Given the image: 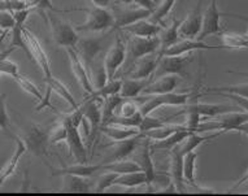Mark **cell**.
I'll use <instances>...</instances> for the list:
<instances>
[{
  "label": "cell",
  "instance_id": "cell-18",
  "mask_svg": "<svg viewBox=\"0 0 248 196\" xmlns=\"http://www.w3.org/2000/svg\"><path fill=\"white\" fill-rule=\"evenodd\" d=\"M179 85V77L175 74H167L160 75L155 81H151L148 86L144 89L143 94L144 96H152V95L169 94L177 89Z\"/></svg>",
  "mask_w": 248,
  "mask_h": 196
},
{
  "label": "cell",
  "instance_id": "cell-2",
  "mask_svg": "<svg viewBox=\"0 0 248 196\" xmlns=\"http://www.w3.org/2000/svg\"><path fill=\"white\" fill-rule=\"evenodd\" d=\"M195 95L194 92H169V94H160V95H152V98L146 99L142 102L140 99L137 98L138 102H142L139 106V110L142 116H148L156 109H159L161 106H186L188 100L194 98Z\"/></svg>",
  "mask_w": 248,
  "mask_h": 196
},
{
  "label": "cell",
  "instance_id": "cell-10",
  "mask_svg": "<svg viewBox=\"0 0 248 196\" xmlns=\"http://www.w3.org/2000/svg\"><path fill=\"white\" fill-rule=\"evenodd\" d=\"M125 60H126V42L117 33L114 38L113 45L110 47L103 60L109 79H113L116 77L118 69L124 65Z\"/></svg>",
  "mask_w": 248,
  "mask_h": 196
},
{
  "label": "cell",
  "instance_id": "cell-29",
  "mask_svg": "<svg viewBox=\"0 0 248 196\" xmlns=\"http://www.w3.org/2000/svg\"><path fill=\"white\" fill-rule=\"evenodd\" d=\"M222 134H225L224 131H213L211 135H200V133H191L182 143L178 144L179 150L182 151L183 155H186L188 152L195 151L196 148L199 147L200 144H203L204 142H209L212 139L217 138Z\"/></svg>",
  "mask_w": 248,
  "mask_h": 196
},
{
  "label": "cell",
  "instance_id": "cell-21",
  "mask_svg": "<svg viewBox=\"0 0 248 196\" xmlns=\"http://www.w3.org/2000/svg\"><path fill=\"white\" fill-rule=\"evenodd\" d=\"M160 53H152L148 56L137 60L133 66V69L129 72V78H137V79H142V78H151L154 75L155 70L159 65L160 61Z\"/></svg>",
  "mask_w": 248,
  "mask_h": 196
},
{
  "label": "cell",
  "instance_id": "cell-36",
  "mask_svg": "<svg viewBox=\"0 0 248 196\" xmlns=\"http://www.w3.org/2000/svg\"><path fill=\"white\" fill-rule=\"evenodd\" d=\"M124 102V98L121 95H110L108 98L103 99V121L102 125H107L114 115H116V109H117L120 104Z\"/></svg>",
  "mask_w": 248,
  "mask_h": 196
},
{
  "label": "cell",
  "instance_id": "cell-19",
  "mask_svg": "<svg viewBox=\"0 0 248 196\" xmlns=\"http://www.w3.org/2000/svg\"><path fill=\"white\" fill-rule=\"evenodd\" d=\"M183 157L185 155L175 146L170 150V182L174 186L175 191L185 192V178H183Z\"/></svg>",
  "mask_w": 248,
  "mask_h": 196
},
{
  "label": "cell",
  "instance_id": "cell-38",
  "mask_svg": "<svg viewBox=\"0 0 248 196\" xmlns=\"http://www.w3.org/2000/svg\"><path fill=\"white\" fill-rule=\"evenodd\" d=\"M217 92H225V94H235L243 98H248V82L243 85H232V86H218V87H205L203 94H217Z\"/></svg>",
  "mask_w": 248,
  "mask_h": 196
},
{
  "label": "cell",
  "instance_id": "cell-13",
  "mask_svg": "<svg viewBox=\"0 0 248 196\" xmlns=\"http://www.w3.org/2000/svg\"><path fill=\"white\" fill-rule=\"evenodd\" d=\"M202 4H203V0H199L195 8L192 9V12L185 20L181 21L178 34L182 39H198L199 37L202 26H203L204 16L203 11H202Z\"/></svg>",
  "mask_w": 248,
  "mask_h": 196
},
{
  "label": "cell",
  "instance_id": "cell-40",
  "mask_svg": "<svg viewBox=\"0 0 248 196\" xmlns=\"http://www.w3.org/2000/svg\"><path fill=\"white\" fill-rule=\"evenodd\" d=\"M222 45L225 48H248V39L246 35L234 33H222Z\"/></svg>",
  "mask_w": 248,
  "mask_h": 196
},
{
  "label": "cell",
  "instance_id": "cell-20",
  "mask_svg": "<svg viewBox=\"0 0 248 196\" xmlns=\"http://www.w3.org/2000/svg\"><path fill=\"white\" fill-rule=\"evenodd\" d=\"M143 134H139L133 138L125 139V140H117L113 144H108L110 148L109 159L107 160L106 163L109 161H116V160H125L130 157L134 153L135 148L138 147L139 142L142 139Z\"/></svg>",
  "mask_w": 248,
  "mask_h": 196
},
{
  "label": "cell",
  "instance_id": "cell-53",
  "mask_svg": "<svg viewBox=\"0 0 248 196\" xmlns=\"http://www.w3.org/2000/svg\"><path fill=\"white\" fill-rule=\"evenodd\" d=\"M4 37H5V34H3V35H0V45H1V42L4 41Z\"/></svg>",
  "mask_w": 248,
  "mask_h": 196
},
{
  "label": "cell",
  "instance_id": "cell-47",
  "mask_svg": "<svg viewBox=\"0 0 248 196\" xmlns=\"http://www.w3.org/2000/svg\"><path fill=\"white\" fill-rule=\"evenodd\" d=\"M5 98H7L5 94L0 95V129L5 133H9V117L7 113Z\"/></svg>",
  "mask_w": 248,
  "mask_h": 196
},
{
  "label": "cell",
  "instance_id": "cell-37",
  "mask_svg": "<svg viewBox=\"0 0 248 196\" xmlns=\"http://www.w3.org/2000/svg\"><path fill=\"white\" fill-rule=\"evenodd\" d=\"M121 86H122V81L121 79H109V81L107 82L106 85L98 90H94L90 95L86 96V99L89 98H102V99H106L110 95H117L120 94V91H121Z\"/></svg>",
  "mask_w": 248,
  "mask_h": 196
},
{
  "label": "cell",
  "instance_id": "cell-9",
  "mask_svg": "<svg viewBox=\"0 0 248 196\" xmlns=\"http://www.w3.org/2000/svg\"><path fill=\"white\" fill-rule=\"evenodd\" d=\"M240 110V108L236 104H203V103H194V104H190L185 106V109L179 110L175 115H173L171 117H169V121L171 119H175L178 116L183 115V113H188V112H195L198 115H200L202 117H212V119H216L218 116L226 115V113H232V112H238Z\"/></svg>",
  "mask_w": 248,
  "mask_h": 196
},
{
  "label": "cell",
  "instance_id": "cell-1",
  "mask_svg": "<svg viewBox=\"0 0 248 196\" xmlns=\"http://www.w3.org/2000/svg\"><path fill=\"white\" fill-rule=\"evenodd\" d=\"M49 136H51V133L48 131V129L38 125V123H30L28 129L24 131L22 138L21 136L20 138L24 140L28 151L43 160L48 165L47 157L49 155L48 146L51 144Z\"/></svg>",
  "mask_w": 248,
  "mask_h": 196
},
{
  "label": "cell",
  "instance_id": "cell-34",
  "mask_svg": "<svg viewBox=\"0 0 248 196\" xmlns=\"http://www.w3.org/2000/svg\"><path fill=\"white\" fill-rule=\"evenodd\" d=\"M62 177V187H64V191L66 192H90L91 188H90V182L89 178H85V177L79 176H73V174H65Z\"/></svg>",
  "mask_w": 248,
  "mask_h": 196
},
{
  "label": "cell",
  "instance_id": "cell-23",
  "mask_svg": "<svg viewBox=\"0 0 248 196\" xmlns=\"http://www.w3.org/2000/svg\"><path fill=\"white\" fill-rule=\"evenodd\" d=\"M198 160V153L195 151L188 152L183 157V178L185 183L190 184L191 187L196 188L199 192H205V194H217V191L211 190V188H202L199 184H196L195 177V165Z\"/></svg>",
  "mask_w": 248,
  "mask_h": 196
},
{
  "label": "cell",
  "instance_id": "cell-48",
  "mask_svg": "<svg viewBox=\"0 0 248 196\" xmlns=\"http://www.w3.org/2000/svg\"><path fill=\"white\" fill-rule=\"evenodd\" d=\"M15 16L12 12H7V11H0V28L7 31V30H12L15 28Z\"/></svg>",
  "mask_w": 248,
  "mask_h": 196
},
{
  "label": "cell",
  "instance_id": "cell-7",
  "mask_svg": "<svg viewBox=\"0 0 248 196\" xmlns=\"http://www.w3.org/2000/svg\"><path fill=\"white\" fill-rule=\"evenodd\" d=\"M61 120L66 123V127H68V135H66L65 142L69 148L70 156H73L78 164H89V153H87L85 143L79 134V127L72 122L69 115H65Z\"/></svg>",
  "mask_w": 248,
  "mask_h": 196
},
{
  "label": "cell",
  "instance_id": "cell-8",
  "mask_svg": "<svg viewBox=\"0 0 248 196\" xmlns=\"http://www.w3.org/2000/svg\"><path fill=\"white\" fill-rule=\"evenodd\" d=\"M135 156L134 161L138 163V165L142 169V172L147 177V188L148 192H152V184L156 181V170H155V164L151 155V143L150 139L143 135L140 142H139L138 147L135 148Z\"/></svg>",
  "mask_w": 248,
  "mask_h": 196
},
{
  "label": "cell",
  "instance_id": "cell-25",
  "mask_svg": "<svg viewBox=\"0 0 248 196\" xmlns=\"http://www.w3.org/2000/svg\"><path fill=\"white\" fill-rule=\"evenodd\" d=\"M151 82V78H142V79H137V78H129L122 81L121 95L124 99H137L143 94V91L148 86Z\"/></svg>",
  "mask_w": 248,
  "mask_h": 196
},
{
  "label": "cell",
  "instance_id": "cell-14",
  "mask_svg": "<svg viewBox=\"0 0 248 196\" xmlns=\"http://www.w3.org/2000/svg\"><path fill=\"white\" fill-rule=\"evenodd\" d=\"M190 61H191V53L179 55V56H161L159 65L154 74H156V77L167 75V74H175L178 77L179 75L185 77L186 68Z\"/></svg>",
  "mask_w": 248,
  "mask_h": 196
},
{
  "label": "cell",
  "instance_id": "cell-4",
  "mask_svg": "<svg viewBox=\"0 0 248 196\" xmlns=\"http://www.w3.org/2000/svg\"><path fill=\"white\" fill-rule=\"evenodd\" d=\"M22 35H24L25 45H26V49H28V56L30 60H33L34 62H37L38 66L41 68L42 73H43V77H45V81L49 79L52 77L51 74V62H49L48 55L46 53L45 48L42 47L41 42L38 41V38L34 35L28 28L22 29Z\"/></svg>",
  "mask_w": 248,
  "mask_h": 196
},
{
  "label": "cell",
  "instance_id": "cell-33",
  "mask_svg": "<svg viewBox=\"0 0 248 196\" xmlns=\"http://www.w3.org/2000/svg\"><path fill=\"white\" fill-rule=\"evenodd\" d=\"M114 186H120V187L126 188H134L140 187V186H147V177L146 174L139 170V172H131L125 173V174H120L117 180L114 181Z\"/></svg>",
  "mask_w": 248,
  "mask_h": 196
},
{
  "label": "cell",
  "instance_id": "cell-55",
  "mask_svg": "<svg viewBox=\"0 0 248 196\" xmlns=\"http://www.w3.org/2000/svg\"><path fill=\"white\" fill-rule=\"evenodd\" d=\"M244 35H246V38H247V39H248V31H247V34H244Z\"/></svg>",
  "mask_w": 248,
  "mask_h": 196
},
{
  "label": "cell",
  "instance_id": "cell-46",
  "mask_svg": "<svg viewBox=\"0 0 248 196\" xmlns=\"http://www.w3.org/2000/svg\"><path fill=\"white\" fill-rule=\"evenodd\" d=\"M66 135H68V127H66V123L61 120L56 129L51 133L49 142H51V144L59 143V142H65Z\"/></svg>",
  "mask_w": 248,
  "mask_h": 196
},
{
  "label": "cell",
  "instance_id": "cell-31",
  "mask_svg": "<svg viewBox=\"0 0 248 196\" xmlns=\"http://www.w3.org/2000/svg\"><path fill=\"white\" fill-rule=\"evenodd\" d=\"M179 25H181V21L173 20L171 25L161 30V33L159 34L160 45H160V55L179 41V38H181L178 34Z\"/></svg>",
  "mask_w": 248,
  "mask_h": 196
},
{
  "label": "cell",
  "instance_id": "cell-3",
  "mask_svg": "<svg viewBox=\"0 0 248 196\" xmlns=\"http://www.w3.org/2000/svg\"><path fill=\"white\" fill-rule=\"evenodd\" d=\"M86 21L78 25L77 30L79 31H90V33H103L114 28V15L107 8L102 7H91L86 8Z\"/></svg>",
  "mask_w": 248,
  "mask_h": 196
},
{
  "label": "cell",
  "instance_id": "cell-39",
  "mask_svg": "<svg viewBox=\"0 0 248 196\" xmlns=\"http://www.w3.org/2000/svg\"><path fill=\"white\" fill-rule=\"evenodd\" d=\"M143 121V116L139 110L138 113H135L134 116L130 117H125V116L114 115L112 119L108 121L107 125H118V126H125V127H139ZM103 126V125H102Z\"/></svg>",
  "mask_w": 248,
  "mask_h": 196
},
{
  "label": "cell",
  "instance_id": "cell-5",
  "mask_svg": "<svg viewBox=\"0 0 248 196\" xmlns=\"http://www.w3.org/2000/svg\"><path fill=\"white\" fill-rule=\"evenodd\" d=\"M47 20H49L53 41L56 42V45L59 47L77 48L78 42H79V35L77 33V29L73 28V25L65 20H60V18H57V17L52 16V15H49Z\"/></svg>",
  "mask_w": 248,
  "mask_h": 196
},
{
  "label": "cell",
  "instance_id": "cell-12",
  "mask_svg": "<svg viewBox=\"0 0 248 196\" xmlns=\"http://www.w3.org/2000/svg\"><path fill=\"white\" fill-rule=\"evenodd\" d=\"M83 117L90 126V142H93L95 135L100 131L103 121V99L102 98H89L86 99V104L82 106Z\"/></svg>",
  "mask_w": 248,
  "mask_h": 196
},
{
  "label": "cell",
  "instance_id": "cell-28",
  "mask_svg": "<svg viewBox=\"0 0 248 196\" xmlns=\"http://www.w3.org/2000/svg\"><path fill=\"white\" fill-rule=\"evenodd\" d=\"M100 133L110 138L112 140H114V142L125 140V139L133 138V136L142 134L139 127H125L118 126V125H103V126H100Z\"/></svg>",
  "mask_w": 248,
  "mask_h": 196
},
{
  "label": "cell",
  "instance_id": "cell-26",
  "mask_svg": "<svg viewBox=\"0 0 248 196\" xmlns=\"http://www.w3.org/2000/svg\"><path fill=\"white\" fill-rule=\"evenodd\" d=\"M102 169V164L98 165H89V164H78V165H72V166L61 167V169H56L52 170V176L61 177L65 174H73V176L85 177V178H90V177L95 176L96 173L100 172Z\"/></svg>",
  "mask_w": 248,
  "mask_h": 196
},
{
  "label": "cell",
  "instance_id": "cell-52",
  "mask_svg": "<svg viewBox=\"0 0 248 196\" xmlns=\"http://www.w3.org/2000/svg\"><path fill=\"white\" fill-rule=\"evenodd\" d=\"M232 73L238 74V75H240V77H244L248 79V72H232Z\"/></svg>",
  "mask_w": 248,
  "mask_h": 196
},
{
  "label": "cell",
  "instance_id": "cell-43",
  "mask_svg": "<svg viewBox=\"0 0 248 196\" xmlns=\"http://www.w3.org/2000/svg\"><path fill=\"white\" fill-rule=\"evenodd\" d=\"M15 81H16L17 83H18V85H20V86L26 91V92L33 95L34 98H37L39 102H41L42 99H43V96H45V95L41 92V90H39V89H38V87L35 86L33 82L30 81L28 77H25L24 74H21V73L18 74V75L15 78Z\"/></svg>",
  "mask_w": 248,
  "mask_h": 196
},
{
  "label": "cell",
  "instance_id": "cell-11",
  "mask_svg": "<svg viewBox=\"0 0 248 196\" xmlns=\"http://www.w3.org/2000/svg\"><path fill=\"white\" fill-rule=\"evenodd\" d=\"M66 55L69 58L70 68H72L74 77L79 83V86L82 87V90L86 92V95H90L95 90V87L94 83H93V79L90 77L89 69H87V66L82 60L81 55L77 51V48H72V47L66 48Z\"/></svg>",
  "mask_w": 248,
  "mask_h": 196
},
{
  "label": "cell",
  "instance_id": "cell-35",
  "mask_svg": "<svg viewBox=\"0 0 248 196\" xmlns=\"http://www.w3.org/2000/svg\"><path fill=\"white\" fill-rule=\"evenodd\" d=\"M191 133H195V131L187 130V129H183V130L175 131L171 135H169L168 138L161 139V140H155L154 147L156 150H171L175 146H178L185 140V139L187 138L188 135L191 134Z\"/></svg>",
  "mask_w": 248,
  "mask_h": 196
},
{
  "label": "cell",
  "instance_id": "cell-41",
  "mask_svg": "<svg viewBox=\"0 0 248 196\" xmlns=\"http://www.w3.org/2000/svg\"><path fill=\"white\" fill-rule=\"evenodd\" d=\"M120 174L114 172H110V170H103V173L99 176V180L96 182V186H95V192L98 194H102V192H106L108 188L113 187L114 181L117 180V177Z\"/></svg>",
  "mask_w": 248,
  "mask_h": 196
},
{
  "label": "cell",
  "instance_id": "cell-51",
  "mask_svg": "<svg viewBox=\"0 0 248 196\" xmlns=\"http://www.w3.org/2000/svg\"><path fill=\"white\" fill-rule=\"evenodd\" d=\"M247 182H248V170L244 173L243 177H240L239 180H238V182H236V183L232 186V190H235V188H238L239 186H242V184L247 183Z\"/></svg>",
  "mask_w": 248,
  "mask_h": 196
},
{
  "label": "cell",
  "instance_id": "cell-17",
  "mask_svg": "<svg viewBox=\"0 0 248 196\" xmlns=\"http://www.w3.org/2000/svg\"><path fill=\"white\" fill-rule=\"evenodd\" d=\"M160 38L157 37H133L130 43V52H131V61L135 62L139 59L160 52Z\"/></svg>",
  "mask_w": 248,
  "mask_h": 196
},
{
  "label": "cell",
  "instance_id": "cell-54",
  "mask_svg": "<svg viewBox=\"0 0 248 196\" xmlns=\"http://www.w3.org/2000/svg\"><path fill=\"white\" fill-rule=\"evenodd\" d=\"M5 33H7V31H4V30L0 28V35H3V34H5Z\"/></svg>",
  "mask_w": 248,
  "mask_h": 196
},
{
  "label": "cell",
  "instance_id": "cell-22",
  "mask_svg": "<svg viewBox=\"0 0 248 196\" xmlns=\"http://www.w3.org/2000/svg\"><path fill=\"white\" fill-rule=\"evenodd\" d=\"M122 31L125 33L131 34L133 37H143V38H148V37H157L163 28L160 26L159 24H155L151 20L146 18V20H140L137 21L134 24L127 25L125 28H122Z\"/></svg>",
  "mask_w": 248,
  "mask_h": 196
},
{
  "label": "cell",
  "instance_id": "cell-42",
  "mask_svg": "<svg viewBox=\"0 0 248 196\" xmlns=\"http://www.w3.org/2000/svg\"><path fill=\"white\" fill-rule=\"evenodd\" d=\"M175 1L177 0H163V3L155 9V12L152 13V16L150 17V20L155 24H161L164 21V18L170 13V11L174 7Z\"/></svg>",
  "mask_w": 248,
  "mask_h": 196
},
{
  "label": "cell",
  "instance_id": "cell-50",
  "mask_svg": "<svg viewBox=\"0 0 248 196\" xmlns=\"http://www.w3.org/2000/svg\"><path fill=\"white\" fill-rule=\"evenodd\" d=\"M90 1L96 7H102V8H108L110 4V0H90Z\"/></svg>",
  "mask_w": 248,
  "mask_h": 196
},
{
  "label": "cell",
  "instance_id": "cell-49",
  "mask_svg": "<svg viewBox=\"0 0 248 196\" xmlns=\"http://www.w3.org/2000/svg\"><path fill=\"white\" fill-rule=\"evenodd\" d=\"M133 3L137 4L138 7L140 8H144V9H148L151 12L154 13L155 12V1L154 0H133Z\"/></svg>",
  "mask_w": 248,
  "mask_h": 196
},
{
  "label": "cell",
  "instance_id": "cell-16",
  "mask_svg": "<svg viewBox=\"0 0 248 196\" xmlns=\"http://www.w3.org/2000/svg\"><path fill=\"white\" fill-rule=\"evenodd\" d=\"M221 45H209L205 42L199 39H179L175 45L165 49L160 56H179V55H187L194 51H205V49H224Z\"/></svg>",
  "mask_w": 248,
  "mask_h": 196
},
{
  "label": "cell",
  "instance_id": "cell-45",
  "mask_svg": "<svg viewBox=\"0 0 248 196\" xmlns=\"http://www.w3.org/2000/svg\"><path fill=\"white\" fill-rule=\"evenodd\" d=\"M139 106L138 100L137 99H124V102L120 104V110H118L117 115L125 116V117H130V116H134L135 113L139 112Z\"/></svg>",
  "mask_w": 248,
  "mask_h": 196
},
{
  "label": "cell",
  "instance_id": "cell-44",
  "mask_svg": "<svg viewBox=\"0 0 248 196\" xmlns=\"http://www.w3.org/2000/svg\"><path fill=\"white\" fill-rule=\"evenodd\" d=\"M169 122V120H160V119H155L151 115L148 116H143V121L140 123V126H139V130L142 134L144 133H148L151 130H155V129H157V127L164 126L165 123Z\"/></svg>",
  "mask_w": 248,
  "mask_h": 196
},
{
  "label": "cell",
  "instance_id": "cell-32",
  "mask_svg": "<svg viewBox=\"0 0 248 196\" xmlns=\"http://www.w3.org/2000/svg\"><path fill=\"white\" fill-rule=\"evenodd\" d=\"M103 170H110V172L117 173V174H125V173H131V172H139L142 170L140 166L138 165L137 161L134 160H116V161H109V163H102V169Z\"/></svg>",
  "mask_w": 248,
  "mask_h": 196
},
{
  "label": "cell",
  "instance_id": "cell-15",
  "mask_svg": "<svg viewBox=\"0 0 248 196\" xmlns=\"http://www.w3.org/2000/svg\"><path fill=\"white\" fill-rule=\"evenodd\" d=\"M103 39L100 37L95 38H79L77 45V51L81 55L82 60L87 66V69L93 68L103 49Z\"/></svg>",
  "mask_w": 248,
  "mask_h": 196
},
{
  "label": "cell",
  "instance_id": "cell-24",
  "mask_svg": "<svg viewBox=\"0 0 248 196\" xmlns=\"http://www.w3.org/2000/svg\"><path fill=\"white\" fill-rule=\"evenodd\" d=\"M152 16V12L148 9L140 8L137 9H126L125 12H121L118 16H114V29L121 30L127 25H131L137 21L146 20L148 17Z\"/></svg>",
  "mask_w": 248,
  "mask_h": 196
},
{
  "label": "cell",
  "instance_id": "cell-27",
  "mask_svg": "<svg viewBox=\"0 0 248 196\" xmlns=\"http://www.w3.org/2000/svg\"><path fill=\"white\" fill-rule=\"evenodd\" d=\"M15 140H16V150L13 152L12 157L9 160V163L7 164V166L3 169V172L0 173V186L4 183L5 181L8 180L9 177L12 176L15 170L18 166V163H20L21 157L24 156V153L28 150H26V146H25L24 140L20 138V136H15Z\"/></svg>",
  "mask_w": 248,
  "mask_h": 196
},
{
  "label": "cell",
  "instance_id": "cell-6",
  "mask_svg": "<svg viewBox=\"0 0 248 196\" xmlns=\"http://www.w3.org/2000/svg\"><path fill=\"white\" fill-rule=\"evenodd\" d=\"M218 0H211V4L207 8L203 16V26L200 31L198 39L204 41L205 38L213 37V35H221L224 33L221 28V17L230 16V17H242L238 15H232V13H222L218 9Z\"/></svg>",
  "mask_w": 248,
  "mask_h": 196
},
{
  "label": "cell",
  "instance_id": "cell-30",
  "mask_svg": "<svg viewBox=\"0 0 248 196\" xmlns=\"http://www.w3.org/2000/svg\"><path fill=\"white\" fill-rule=\"evenodd\" d=\"M46 83H47V86H49L52 89L53 92H56L60 98L64 99V100L72 106V109L76 110L78 109V108H81V106L78 104L76 98H74L73 94H72V91L68 89V86H66L64 82H61L60 79H57V78L55 77H51L49 79L46 81Z\"/></svg>",
  "mask_w": 248,
  "mask_h": 196
}]
</instances>
